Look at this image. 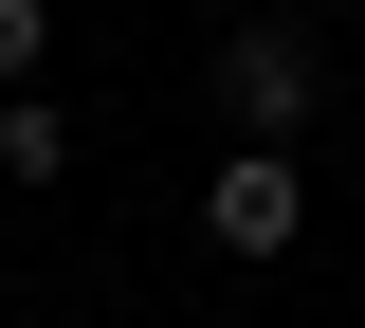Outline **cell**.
Segmentation results:
<instances>
[{"instance_id":"obj_1","label":"cell","mask_w":365,"mask_h":328,"mask_svg":"<svg viewBox=\"0 0 365 328\" xmlns=\"http://www.w3.org/2000/svg\"><path fill=\"white\" fill-rule=\"evenodd\" d=\"M220 110H237V146H292V128L329 110V37H311V18H274V0L220 18Z\"/></svg>"},{"instance_id":"obj_2","label":"cell","mask_w":365,"mask_h":328,"mask_svg":"<svg viewBox=\"0 0 365 328\" xmlns=\"http://www.w3.org/2000/svg\"><path fill=\"white\" fill-rule=\"evenodd\" d=\"M201 237H220L237 274H274V255L311 237V164H292V146H220V164H201Z\"/></svg>"},{"instance_id":"obj_3","label":"cell","mask_w":365,"mask_h":328,"mask_svg":"<svg viewBox=\"0 0 365 328\" xmlns=\"http://www.w3.org/2000/svg\"><path fill=\"white\" fill-rule=\"evenodd\" d=\"M0 183H73V110L55 92H0Z\"/></svg>"},{"instance_id":"obj_4","label":"cell","mask_w":365,"mask_h":328,"mask_svg":"<svg viewBox=\"0 0 365 328\" xmlns=\"http://www.w3.org/2000/svg\"><path fill=\"white\" fill-rule=\"evenodd\" d=\"M37 55H55V0H0V92H37Z\"/></svg>"},{"instance_id":"obj_5","label":"cell","mask_w":365,"mask_h":328,"mask_svg":"<svg viewBox=\"0 0 365 328\" xmlns=\"http://www.w3.org/2000/svg\"><path fill=\"white\" fill-rule=\"evenodd\" d=\"M220 18H256V0H220Z\"/></svg>"}]
</instances>
